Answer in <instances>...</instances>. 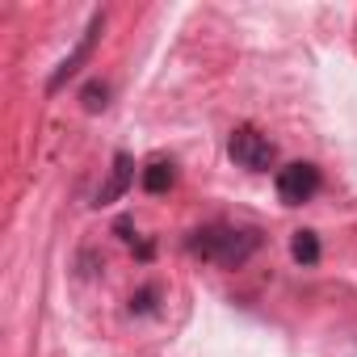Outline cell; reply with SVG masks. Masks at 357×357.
Masks as SVG:
<instances>
[{
  "instance_id": "1",
  "label": "cell",
  "mask_w": 357,
  "mask_h": 357,
  "mask_svg": "<svg viewBox=\"0 0 357 357\" xmlns=\"http://www.w3.org/2000/svg\"><path fill=\"white\" fill-rule=\"evenodd\" d=\"M185 248L202 261H215L223 269H240L257 248H261V231L257 227H227V223H206L198 231H190Z\"/></svg>"
},
{
  "instance_id": "2",
  "label": "cell",
  "mask_w": 357,
  "mask_h": 357,
  "mask_svg": "<svg viewBox=\"0 0 357 357\" xmlns=\"http://www.w3.org/2000/svg\"><path fill=\"white\" fill-rule=\"evenodd\" d=\"M227 155L248 172H269L278 164V143L269 135H261L257 126H236L227 139Z\"/></svg>"
},
{
  "instance_id": "3",
  "label": "cell",
  "mask_w": 357,
  "mask_h": 357,
  "mask_svg": "<svg viewBox=\"0 0 357 357\" xmlns=\"http://www.w3.org/2000/svg\"><path fill=\"white\" fill-rule=\"evenodd\" d=\"M319 194V168L311 160H294L278 168V202L282 206H303Z\"/></svg>"
},
{
  "instance_id": "4",
  "label": "cell",
  "mask_w": 357,
  "mask_h": 357,
  "mask_svg": "<svg viewBox=\"0 0 357 357\" xmlns=\"http://www.w3.org/2000/svg\"><path fill=\"white\" fill-rule=\"evenodd\" d=\"M101 30H105V13H93V17H89V26H84V34H80V43L72 47V55H68V59L55 68V76L47 80V93H59V89H63V84H68V80L89 63V55H93V47H97Z\"/></svg>"
},
{
  "instance_id": "5",
  "label": "cell",
  "mask_w": 357,
  "mask_h": 357,
  "mask_svg": "<svg viewBox=\"0 0 357 357\" xmlns=\"http://www.w3.org/2000/svg\"><path fill=\"white\" fill-rule=\"evenodd\" d=\"M130 181H135V155H130V151H118V155H114V168H109V176H105V185H101L97 198H93V206H114V202L130 190Z\"/></svg>"
},
{
  "instance_id": "6",
  "label": "cell",
  "mask_w": 357,
  "mask_h": 357,
  "mask_svg": "<svg viewBox=\"0 0 357 357\" xmlns=\"http://www.w3.org/2000/svg\"><path fill=\"white\" fill-rule=\"evenodd\" d=\"M290 257H294L303 269L319 265V236H315V231H307V227H303V231H294V236H290Z\"/></svg>"
},
{
  "instance_id": "7",
  "label": "cell",
  "mask_w": 357,
  "mask_h": 357,
  "mask_svg": "<svg viewBox=\"0 0 357 357\" xmlns=\"http://www.w3.org/2000/svg\"><path fill=\"white\" fill-rule=\"evenodd\" d=\"M172 181H176V168H172L168 160H155V164L143 168V190H147V194H168Z\"/></svg>"
},
{
  "instance_id": "8",
  "label": "cell",
  "mask_w": 357,
  "mask_h": 357,
  "mask_svg": "<svg viewBox=\"0 0 357 357\" xmlns=\"http://www.w3.org/2000/svg\"><path fill=\"white\" fill-rule=\"evenodd\" d=\"M80 105H84L89 114H101V109L109 105V84H105V80H89V84L80 89Z\"/></svg>"
},
{
  "instance_id": "9",
  "label": "cell",
  "mask_w": 357,
  "mask_h": 357,
  "mask_svg": "<svg viewBox=\"0 0 357 357\" xmlns=\"http://www.w3.org/2000/svg\"><path fill=\"white\" fill-rule=\"evenodd\" d=\"M155 298H160L155 286H139V290L130 294V315H151V311H155Z\"/></svg>"
},
{
  "instance_id": "10",
  "label": "cell",
  "mask_w": 357,
  "mask_h": 357,
  "mask_svg": "<svg viewBox=\"0 0 357 357\" xmlns=\"http://www.w3.org/2000/svg\"><path fill=\"white\" fill-rule=\"evenodd\" d=\"M114 231H118L126 244H135V236H130V231H135V223H130V219H118V227H114Z\"/></svg>"
}]
</instances>
